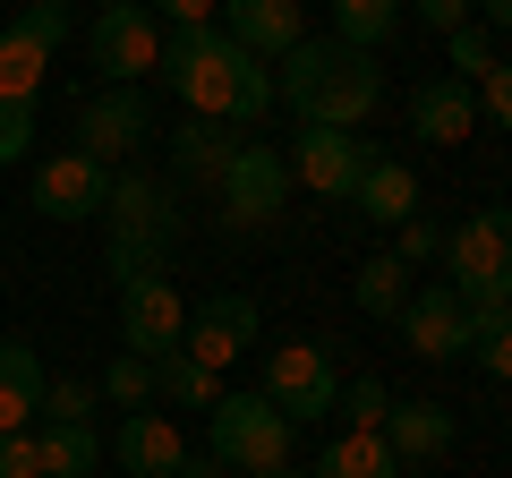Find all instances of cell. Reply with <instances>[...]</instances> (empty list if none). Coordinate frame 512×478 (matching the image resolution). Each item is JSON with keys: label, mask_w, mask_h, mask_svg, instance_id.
<instances>
[{"label": "cell", "mask_w": 512, "mask_h": 478, "mask_svg": "<svg viewBox=\"0 0 512 478\" xmlns=\"http://www.w3.org/2000/svg\"><path fill=\"white\" fill-rule=\"evenodd\" d=\"M154 402H180V410H214V402H222V376H214V368H197L188 350H163V359H154Z\"/></svg>", "instance_id": "cell-25"}, {"label": "cell", "mask_w": 512, "mask_h": 478, "mask_svg": "<svg viewBox=\"0 0 512 478\" xmlns=\"http://www.w3.org/2000/svg\"><path fill=\"white\" fill-rule=\"evenodd\" d=\"M26 146H35V103H9V94H0V171L18 163Z\"/></svg>", "instance_id": "cell-34"}, {"label": "cell", "mask_w": 512, "mask_h": 478, "mask_svg": "<svg viewBox=\"0 0 512 478\" xmlns=\"http://www.w3.org/2000/svg\"><path fill=\"white\" fill-rule=\"evenodd\" d=\"M43 385H52L43 350H35V342H0V436L35 427V410H43Z\"/></svg>", "instance_id": "cell-20"}, {"label": "cell", "mask_w": 512, "mask_h": 478, "mask_svg": "<svg viewBox=\"0 0 512 478\" xmlns=\"http://www.w3.org/2000/svg\"><path fill=\"white\" fill-rule=\"evenodd\" d=\"M154 18H163V26H214L222 0H154Z\"/></svg>", "instance_id": "cell-37"}, {"label": "cell", "mask_w": 512, "mask_h": 478, "mask_svg": "<svg viewBox=\"0 0 512 478\" xmlns=\"http://www.w3.org/2000/svg\"><path fill=\"white\" fill-rule=\"evenodd\" d=\"M350 291H359V316H384V325H393V316L410 308V265L393 257V248H384V257H359V282H350Z\"/></svg>", "instance_id": "cell-26"}, {"label": "cell", "mask_w": 512, "mask_h": 478, "mask_svg": "<svg viewBox=\"0 0 512 478\" xmlns=\"http://www.w3.org/2000/svg\"><path fill=\"white\" fill-rule=\"evenodd\" d=\"M111 453H120V470H128V478H180L188 444H180V427H171L163 410H128L120 436H111Z\"/></svg>", "instance_id": "cell-17"}, {"label": "cell", "mask_w": 512, "mask_h": 478, "mask_svg": "<svg viewBox=\"0 0 512 478\" xmlns=\"http://www.w3.org/2000/svg\"><path fill=\"white\" fill-rule=\"evenodd\" d=\"M444 60H453V77H461V86H478V77H487L495 69V35H487V26H453V35H444Z\"/></svg>", "instance_id": "cell-30"}, {"label": "cell", "mask_w": 512, "mask_h": 478, "mask_svg": "<svg viewBox=\"0 0 512 478\" xmlns=\"http://www.w3.org/2000/svg\"><path fill=\"white\" fill-rule=\"evenodd\" d=\"M274 478H299V470H274Z\"/></svg>", "instance_id": "cell-42"}, {"label": "cell", "mask_w": 512, "mask_h": 478, "mask_svg": "<svg viewBox=\"0 0 512 478\" xmlns=\"http://www.w3.org/2000/svg\"><path fill=\"white\" fill-rule=\"evenodd\" d=\"M265 402H274L291 427L333 419V402H342V368H333V350L325 342H274V350H265Z\"/></svg>", "instance_id": "cell-7"}, {"label": "cell", "mask_w": 512, "mask_h": 478, "mask_svg": "<svg viewBox=\"0 0 512 478\" xmlns=\"http://www.w3.org/2000/svg\"><path fill=\"white\" fill-rule=\"evenodd\" d=\"M282 163H291L299 188L350 205V197H359V180H367V163H376V137H359V129H299Z\"/></svg>", "instance_id": "cell-10"}, {"label": "cell", "mask_w": 512, "mask_h": 478, "mask_svg": "<svg viewBox=\"0 0 512 478\" xmlns=\"http://www.w3.org/2000/svg\"><path fill=\"white\" fill-rule=\"evenodd\" d=\"M393 257H402V265H436V257H444V231H436L427 214H410L402 231H393Z\"/></svg>", "instance_id": "cell-33"}, {"label": "cell", "mask_w": 512, "mask_h": 478, "mask_svg": "<svg viewBox=\"0 0 512 478\" xmlns=\"http://www.w3.org/2000/svg\"><path fill=\"white\" fill-rule=\"evenodd\" d=\"M282 205H291V163H282V146H265V137H239V154L222 163V180H214V214H222V231H265Z\"/></svg>", "instance_id": "cell-6"}, {"label": "cell", "mask_w": 512, "mask_h": 478, "mask_svg": "<svg viewBox=\"0 0 512 478\" xmlns=\"http://www.w3.org/2000/svg\"><path fill=\"white\" fill-rule=\"evenodd\" d=\"M478 9V26H487V35H512V0H470Z\"/></svg>", "instance_id": "cell-39"}, {"label": "cell", "mask_w": 512, "mask_h": 478, "mask_svg": "<svg viewBox=\"0 0 512 478\" xmlns=\"http://www.w3.org/2000/svg\"><path fill=\"white\" fill-rule=\"evenodd\" d=\"M188 333V299L171 291V274H137L120 282V350H137V359H163V350H180Z\"/></svg>", "instance_id": "cell-13"}, {"label": "cell", "mask_w": 512, "mask_h": 478, "mask_svg": "<svg viewBox=\"0 0 512 478\" xmlns=\"http://www.w3.org/2000/svg\"><path fill=\"white\" fill-rule=\"evenodd\" d=\"M248 342H256V299L248 291H214L197 316H188V333H180V350L197 359V368H214V376L231 368Z\"/></svg>", "instance_id": "cell-15"}, {"label": "cell", "mask_w": 512, "mask_h": 478, "mask_svg": "<svg viewBox=\"0 0 512 478\" xmlns=\"http://www.w3.org/2000/svg\"><path fill=\"white\" fill-rule=\"evenodd\" d=\"M393 325H402V350L419 359V368H453V359H470V299H461L453 282L410 291V308L393 316Z\"/></svg>", "instance_id": "cell-11"}, {"label": "cell", "mask_w": 512, "mask_h": 478, "mask_svg": "<svg viewBox=\"0 0 512 478\" xmlns=\"http://www.w3.org/2000/svg\"><path fill=\"white\" fill-rule=\"evenodd\" d=\"M274 103L299 111V129H367L384 111V69L376 52H350V43H291Z\"/></svg>", "instance_id": "cell-2"}, {"label": "cell", "mask_w": 512, "mask_h": 478, "mask_svg": "<svg viewBox=\"0 0 512 478\" xmlns=\"http://www.w3.org/2000/svg\"><path fill=\"white\" fill-rule=\"evenodd\" d=\"M154 137V111H146V94L137 86H103V94H86L77 103V154H94V163H128V154Z\"/></svg>", "instance_id": "cell-12"}, {"label": "cell", "mask_w": 512, "mask_h": 478, "mask_svg": "<svg viewBox=\"0 0 512 478\" xmlns=\"http://www.w3.org/2000/svg\"><path fill=\"white\" fill-rule=\"evenodd\" d=\"M35 444H43V478H86L103 461L94 419H35Z\"/></svg>", "instance_id": "cell-23"}, {"label": "cell", "mask_w": 512, "mask_h": 478, "mask_svg": "<svg viewBox=\"0 0 512 478\" xmlns=\"http://www.w3.org/2000/svg\"><path fill=\"white\" fill-rule=\"evenodd\" d=\"M444 282H453L470 308L512 299V205H478L470 222L444 231Z\"/></svg>", "instance_id": "cell-5"}, {"label": "cell", "mask_w": 512, "mask_h": 478, "mask_svg": "<svg viewBox=\"0 0 512 478\" xmlns=\"http://www.w3.org/2000/svg\"><path fill=\"white\" fill-rule=\"evenodd\" d=\"M163 86L197 120H222V129H248V120L274 111V69L256 52H239L222 26H163Z\"/></svg>", "instance_id": "cell-1"}, {"label": "cell", "mask_w": 512, "mask_h": 478, "mask_svg": "<svg viewBox=\"0 0 512 478\" xmlns=\"http://www.w3.org/2000/svg\"><path fill=\"white\" fill-rule=\"evenodd\" d=\"M410 129H419L427 146H461V137L478 129V94L461 86V77H419V94H410Z\"/></svg>", "instance_id": "cell-19"}, {"label": "cell", "mask_w": 512, "mask_h": 478, "mask_svg": "<svg viewBox=\"0 0 512 478\" xmlns=\"http://www.w3.org/2000/svg\"><path fill=\"white\" fill-rule=\"evenodd\" d=\"M470 359L487 385H512V299L495 308H470Z\"/></svg>", "instance_id": "cell-27"}, {"label": "cell", "mask_w": 512, "mask_h": 478, "mask_svg": "<svg viewBox=\"0 0 512 478\" xmlns=\"http://www.w3.org/2000/svg\"><path fill=\"white\" fill-rule=\"evenodd\" d=\"M214 26L239 43V52H256L265 69H274L291 43H308V35H299V0H222V18H214Z\"/></svg>", "instance_id": "cell-16"}, {"label": "cell", "mask_w": 512, "mask_h": 478, "mask_svg": "<svg viewBox=\"0 0 512 478\" xmlns=\"http://www.w3.org/2000/svg\"><path fill=\"white\" fill-rule=\"evenodd\" d=\"M180 478H239V470H222L214 453H188V461H180Z\"/></svg>", "instance_id": "cell-40"}, {"label": "cell", "mask_w": 512, "mask_h": 478, "mask_svg": "<svg viewBox=\"0 0 512 478\" xmlns=\"http://www.w3.org/2000/svg\"><path fill=\"white\" fill-rule=\"evenodd\" d=\"M231 154H239V137L222 129V120H197V111H188L180 129H171V171H180V180H205V188H214Z\"/></svg>", "instance_id": "cell-22"}, {"label": "cell", "mask_w": 512, "mask_h": 478, "mask_svg": "<svg viewBox=\"0 0 512 478\" xmlns=\"http://www.w3.org/2000/svg\"><path fill=\"white\" fill-rule=\"evenodd\" d=\"M410 9H419V18L436 26V35H453V26H470V0H410Z\"/></svg>", "instance_id": "cell-38"}, {"label": "cell", "mask_w": 512, "mask_h": 478, "mask_svg": "<svg viewBox=\"0 0 512 478\" xmlns=\"http://www.w3.org/2000/svg\"><path fill=\"white\" fill-rule=\"evenodd\" d=\"M94 402H103L94 385H77V376H52V385H43V410H35V419H94Z\"/></svg>", "instance_id": "cell-32"}, {"label": "cell", "mask_w": 512, "mask_h": 478, "mask_svg": "<svg viewBox=\"0 0 512 478\" xmlns=\"http://www.w3.org/2000/svg\"><path fill=\"white\" fill-rule=\"evenodd\" d=\"M94 9H120V0H94Z\"/></svg>", "instance_id": "cell-41"}, {"label": "cell", "mask_w": 512, "mask_h": 478, "mask_svg": "<svg viewBox=\"0 0 512 478\" xmlns=\"http://www.w3.org/2000/svg\"><path fill=\"white\" fill-rule=\"evenodd\" d=\"M333 410H342V419L350 427H384V410H393V393H384V376H350V385H342V402H333Z\"/></svg>", "instance_id": "cell-31"}, {"label": "cell", "mask_w": 512, "mask_h": 478, "mask_svg": "<svg viewBox=\"0 0 512 478\" xmlns=\"http://www.w3.org/2000/svg\"><path fill=\"white\" fill-rule=\"evenodd\" d=\"M384 444H393V461H436V453H453V436H461V419L444 402H393L384 410V427H376Z\"/></svg>", "instance_id": "cell-18"}, {"label": "cell", "mask_w": 512, "mask_h": 478, "mask_svg": "<svg viewBox=\"0 0 512 478\" xmlns=\"http://www.w3.org/2000/svg\"><path fill=\"white\" fill-rule=\"evenodd\" d=\"M103 402H120V410H154V359H137V350H120V359H111L103 368Z\"/></svg>", "instance_id": "cell-29"}, {"label": "cell", "mask_w": 512, "mask_h": 478, "mask_svg": "<svg viewBox=\"0 0 512 478\" xmlns=\"http://www.w3.org/2000/svg\"><path fill=\"white\" fill-rule=\"evenodd\" d=\"M111 180L120 171H103L94 154H52V163L35 171V214L43 222H103V205H111Z\"/></svg>", "instance_id": "cell-14"}, {"label": "cell", "mask_w": 512, "mask_h": 478, "mask_svg": "<svg viewBox=\"0 0 512 478\" xmlns=\"http://www.w3.org/2000/svg\"><path fill=\"white\" fill-rule=\"evenodd\" d=\"M316 478H402V461H393V444H384L376 427H350V436L325 444Z\"/></svg>", "instance_id": "cell-24"}, {"label": "cell", "mask_w": 512, "mask_h": 478, "mask_svg": "<svg viewBox=\"0 0 512 478\" xmlns=\"http://www.w3.org/2000/svg\"><path fill=\"white\" fill-rule=\"evenodd\" d=\"M188 214L180 197H171L163 180H146V171H120L111 180V205H103V265L111 282H137V274H163L171 248H180Z\"/></svg>", "instance_id": "cell-3"}, {"label": "cell", "mask_w": 512, "mask_h": 478, "mask_svg": "<svg viewBox=\"0 0 512 478\" xmlns=\"http://www.w3.org/2000/svg\"><path fill=\"white\" fill-rule=\"evenodd\" d=\"M205 444H214V461L239 470V478L291 470V419H282L265 393H222V402L205 410Z\"/></svg>", "instance_id": "cell-4"}, {"label": "cell", "mask_w": 512, "mask_h": 478, "mask_svg": "<svg viewBox=\"0 0 512 478\" xmlns=\"http://www.w3.org/2000/svg\"><path fill=\"white\" fill-rule=\"evenodd\" d=\"M86 52L111 86H137V77L163 69V18H154L146 0H120V9H94L86 26Z\"/></svg>", "instance_id": "cell-9"}, {"label": "cell", "mask_w": 512, "mask_h": 478, "mask_svg": "<svg viewBox=\"0 0 512 478\" xmlns=\"http://www.w3.org/2000/svg\"><path fill=\"white\" fill-rule=\"evenodd\" d=\"M0 478H43V444H35V427L0 436Z\"/></svg>", "instance_id": "cell-36"}, {"label": "cell", "mask_w": 512, "mask_h": 478, "mask_svg": "<svg viewBox=\"0 0 512 478\" xmlns=\"http://www.w3.org/2000/svg\"><path fill=\"white\" fill-rule=\"evenodd\" d=\"M350 205H359L367 222H384V231H402V222L419 214V171H410V163H393V154H376Z\"/></svg>", "instance_id": "cell-21"}, {"label": "cell", "mask_w": 512, "mask_h": 478, "mask_svg": "<svg viewBox=\"0 0 512 478\" xmlns=\"http://www.w3.org/2000/svg\"><path fill=\"white\" fill-rule=\"evenodd\" d=\"M470 94H478V111H487L495 129H504V137H512V60H495V69H487V77H478V86H470Z\"/></svg>", "instance_id": "cell-35"}, {"label": "cell", "mask_w": 512, "mask_h": 478, "mask_svg": "<svg viewBox=\"0 0 512 478\" xmlns=\"http://www.w3.org/2000/svg\"><path fill=\"white\" fill-rule=\"evenodd\" d=\"M393 26H402V0H333V43L350 52H376Z\"/></svg>", "instance_id": "cell-28"}, {"label": "cell", "mask_w": 512, "mask_h": 478, "mask_svg": "<svg viewBox=\"0 0 512 478\" xmlns=\"http://www.w3.org/2000/svg\"><path fill=\"white\" fill-rule=\"evenodd\" d=\"M60 43H69V0H26L18 26L0 35V94H9V103H35Z\"/></svg>", "instance_id": "cell-8"}]
</instances>
